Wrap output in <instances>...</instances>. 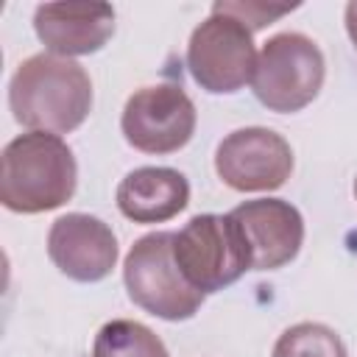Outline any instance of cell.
Listing matches in <instances>:
<instances>
[{"mask_svg": "<svg viewBox=\"0 0 357 357\" xmlns=\"http://www.w3.org/2000/svg\"><path fill=\"white\" fill-rule=\"evenodd\" d=\"M8 106L28 131L70 134L92 112L89 73L56 53L28 56L8 81Z\"/></svg>", "mask_w": 357, "mask_h": 357, "instance_id": "cell-1", "label": "cell"}, {"mask_svg": "<svg viewBox=\"0 0 357 357\" xmlns=\"http://www.w3.org/2000/svg\"><path fill=\"white\" fill-rule=\"evenodd\" d=\"M0 162V201L8 212L39 215L64 206L75 195L78 165L59 134H20L3 148Z\"/></svg>", "mask_w": 357, "mask_h": 357, "instance_id": "cell-2", "label": "cell"}, {"mask_svg": "<svg viewBox=\"0 0 357 357\" xmlns=\"http://www.w3.org/2000/svg\"><path fill=\"white\" fill-rule=\"evenodd\" d=\"M324 75L326 61L321 47L298 31H284L271 36L257 53L251 89L265 109L293 114L318 98Z\"/></svg>", "mask_w": 357, "mask_h": 357, "instance_id": "cell-3", "label": "cell"}, {"mask_svg": "<svg viewBox=\"0 0 357 357\" xmlns=\"http://www.w3.org/2000/svg\"><path fill=\"white\" fill-rule=\"evenodd\" d=\"M173 237L176 231H151L139 237L126 254L123 282L128 298L139 310L162 321H187L201 310L204 293L195 290L176 265Z\"/></svg>", "mask_w": 357, "mask_h": 357, "instance_id": "cell-4", "label": "cell"}, {"mask_svg": "<svg viewBox=\"0 0 357 357\" xmlns=\"http://www.w3.org/2000/svg\"><path fill=\"white\" fill-rule=\"evenodd\" d=\"M173 257L184 279L206 293L234 284L248 265L243 237L229 215H195L173 237Z\"/></svg>", "mask_w": 357, "mask_h": 357, "instance_id": "cell-5", "label": "cell"}, {"mask_svg": "<svg viewBox=\"0 0 357 357\" xmlns=\"http://www.w3.org/2000/svg\"><path fill=\"white\" fill-rule=\"evenodd\" d=\"M254 67L257 47L251 31L240 20L212 8V14L190 33L187 70L204 92H240L245 84H251Z\"/></svg>", "mask_w": 357, "mask_h": 357, "instance_id": "cell-6", "label": "cell"}, {"mask_svg": "<svg viewBox=\"0 0 357 357\" xmlns=\"http://www.w3.org/2000/svg\"><path fill=\"white\" fill-rule=\"evenodd\" d=\"M195 120V103L178 84H153L126 100L120 128L134 151L165 156L192 139Z\"/></svg>", "mask_w": 357, "mask_h": 357, "instance_id": "cell-7", "label": "cell"}, {"mask_svg": "<svg viewBox=\"0 0 357 357\" xmlns=\"http://www.w3.org/2000/svg\"><path fill=\"white\" fill-rule=\"evenodd\" d=\"M215 170L220 181L237 192H271L290 178L293 148L273 128H237L220 139Z\"/></svg>", "mask_w": 357, "mask_h": 357, "instance_id": "cell-8", "label": "cell"}, {"mask_svg": "<svg viewBox=\"0 0 357 357\" xmlns=\"http://www.w3.org/2000/svg\"><path fill=\"white\" fill-rule=\"evenodd\" d=\"M229 218L243 237L251 271H276L298 257L304 243V218L290 201H243L229 212Z\"/></svg>", "mask_w": 357, "mask_h": 357, "instance_id": "cell-9", "label": "cell"}, {"mask_svg": "<svg viewBox=\"0 0 357 357\" xmlns=\"http://www.w3.org/2000/svg\"><path fill=\"white\" fill-rule=\"evenodd\" d=\"M117 237L95 215L70 212L53 220L47 231L50 262L73 282H100L117 265Z\"/></svg>", "mask_w": 357, "mask_h": 357, "instance_id": "cell-10", "label": "cell"}, {"mask_svg": "<svg viewBox=\"0 0 357 357\" xmlns=\"http://www.w3.org/2000/svg\"><path fill=\"white\" fill-rule=\"evenodd\" d=\"M33 31L56 56H89L112 39L114 8L109 3H42L33 11Z\"/></svg>", "mask_w": 357, "mask_h": 357, "instance_id": "cell-11", "label": "cell"}, {"mask_svg": "<svg viewBox=\"0 0 357 357\" xmlns=\"http://www.w3.org/2000/svg\"><path fill=\"white\" fill-rule=\"evenodd\" d=\"M117 209L134 223L173 220L190 204V181L173 167H137L117 184Z\"/></svg>", "mask_w": 357, "mask_h": 357, "instance_id": "cell-12", "label": "cell"}, {"mask_svg": "<svg viewBox=\"0 0 357 357\" xmlns=\"http://www.w3.org/2000/svg\"><path fill=\"white\" fill-rule=\"evenodd\" d=\"M92 357H170L162 337L139 321L114 318L103 324L92 343Z\"/></svg>", "mask_w": 357, "mask_h": 357, "instance_id": "cell-13", "label": "cell"}, {"mask_svg": "<svg viewBox=\"0 0 357 357\" xmlns=\"http://www.w3.org/2000/svg\"><path fill=\"white\" fill-rule=\"evenodd\" d=\"M271 357H349L340 335L326 324L304 321L284 329Z\"/></svg>", "mask_w": 357, "mask_h": 357, "instance_id": "cell-14", "label": "cell"}, {"mask_svg": "<svg viewBox=\"0 0 357 357\" xmlns=\"http://www.w3.org/2000/svg\"><path fill=\"white\" fill-rule=\"evenodd\" d=\"M212 8H215V11H223V14L234 17V20H240V22L254 33V31H259V28L276 22L279 17L290 14V11L296 8V3H293V6H268V3H254V0H245V3H243V0H240V3L220 0V3H215Z\"/></svg>", "mask_w": 357, "mask_h": 357, "instance_id": "cell-15", "label": "cell"}, {"mask_svg": "<svg viewBox=\"0 0 357 357\" xmlns=\"http://www.w3.org/2000/svg\"><path fill=\"white\" fill-rule=\"evenodd\" d=\"M346 31H349V39L357 47V0L346 6Z\"/></svg>", "mask_w": 357, "mask_h": 357, "instance_id": "cell-16", "label": "cell"}, {"mask_svg": "<svg viewBox=\"0 0 357 357\" xmlns=\"http://www.w3.org/2000/svg\"><path fill=\"white\" fill-rule=\"evenodd\" d=\"M354 198H357V178H354Z\"/></svg>", "mask_w": 357, "mask_h": 357, "instance_id": "cell-17", "label": "cell"}]
</instances>
